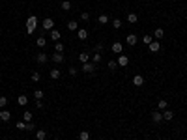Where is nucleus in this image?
<instances>
[{
  "label": "nucleus",
  "instance_id": "obj_1",
  "mask_svg": "<svg viewBox=\"0 0 187 140\" xmlns=\"http://www.w3.org/2000/svg\"><path fill=\"white\" fill-rule=\"evenodd\" d=\"M36 28H38V19H36V15H30L26 21V34H34Z\"/></svg>",
  "mask_w": 187,
  "mask_h": 140
},
{
  "label": "nucleus",
  "instance_id": "obj_4",
  "mask_svg": "<svg viewBox=\"0 0 187 140\" xmlns=\"http://www.w3.org/2000/svg\"><path fill=\"white\" fill-rule=\"evenodd\" d=\"M137 41H138V38H137L135 34H129V36L125 38V43H127L129 47H135V45H137Z\"/></svg>",
  "mask_w": 187,
  "mask_h": 140
},
{
  "label": "nucleus",
  "instance_id": "obj_23",
  "mask_svg": "<svg viewBox=\"0 0 187 140\" xmlns=\"http://www.w3.org/2000/svg\"><path fill=\"white\" fill-rule=\"evenodd\" d=\"M36 45H38V47H45L47 45V39L43 38V36H39V38L36 39Z\"/></svg>",
  "mask_w": 187,
  "mask_h": 140
},
{
  "label": "nucleus",
  "instance_id": "obj_38",
  "mask_svg": "<svg viewBox=\"0 0 187 140\" xmlns=\"http://www.w3.org/2000/svg\"><path fill=\"white\" fill-rule=\"evenodd\" d=\"M81 19H82V21H88V19H90V13H88V11H82V13H81Z\"/></svg>",
  "mask_w": 187,
  "mask_h": 140
},
{
  "label": "nucleus",
  "instance_id": "obj_35",
  "mask_svg": "<svg viewBox=\"0 0 187 140\" xmlns=\"http://www.w3.org/2000/svg\"><path fill=\"white\" fill-rule=\"evenodd\" d=\"M8 105V97H4V95H0V109H4V107Z\"/></svg>",
  "mask_w": 187,
  "mask_h": 140
},
{
  "label": "nucleus",
  "instance_id": "obj_21",
  "mask_svg": "<svg viewBox=\"0 0 187 140\" xmlns=\"http://www.w3.org/2000/svg\"><path fill=\"white\" fill-rule=\"evenodd\" d=\"M157 107H159L161 110H166V109H169V103H166L165 99H159V101H157Z\"/></svg>",
  "mask_w": 187,
  "mask_h": 140
},
{
  "label": "nucleus",
  "instance_id": "obj_3",
  "mask_svg": "<svg viewBox=\"0 0 187 140\" xmlns=\"http://www.w3.org/2000/svg\"><path fill=\"white\" fill-rule=\"evenodd\" d=\"M53 28H54V21H53V19H51V17L43 19V30L49 32V30H53Z\"/></svg>",
  "mask_w": 187,
  "mask_h": 140
},
{
  "label": "nucleus",
  "instance_id": "obj_28",
  "mask_svg": "<svg viewBox=\"0 0 187 140\" xmlns=\"http://www.w3.org/2000/svg\"><path fill=\"white\" fill-rule=\"evenodd\" d=\"M30 79H32V82H39V81H41V75H39L38 71H34V73H32V77H30Z\"/></svg>",
  "mask_w": 187,
  "mask_h": 140
},
{
  "label": "nucleus",
  "instance_id": "obj_12",
  "mask_svg": "<svg viewBox=\"0 0 187 140\" xmlns=\"http://www.w3.org/2000/svg\"><path fill=\"white\" fill-rule=\"evenodd\" d=\"M133 84L135 86H142V84H144V77H142V75H135L133 77Z\"/></svg>",
  "mask_w": 187,
  "mask_h": 140
},
{
  "label": "nucleus",
  "instance_id": "obj_26",
  "mask_svg": "<svg viewBox=\"0 0 187 140\" xmlns=\"http://www.w3.org/2000/svg\"><path fill=\"white\" fill-rule=\"evenodd\" d=\"M36 138L38 140H45L47 138V131H38V133H36Z\"/></svg>",
  "mask_w": 187,
  "mask_h": 140
},
{
  "label": "nucleus",
  "instance_id": "obj_7",
  "mask_svg": "<svg viewBox=\"0 0 187 140\" xmlns=\"http://www.w3.org/2000/svg\"><path fill=\"white\" fill-rule=\"evenodd\" d=\"M122 51H124V45H122V41H114V43H112V53H114V54H120Z\"/></svg>",
  "mask_w": 187,
  "mask_h": 140
},
{
  "label": "nucleus",
  "instance_id": "obj_6",
  "mask_svg": "<svg viewBox=\"0 0 187 140\" xmlns=\"http://www.w3.org/2000/svg\"><path fill=\"white\" fill-rule=\"evenodd\" d=\"M148 49H150V53H159V51H161V43L159 41H152L148 45Z\"/></svg>",
  "mask_w": 187,
  "mask_h": 140
},
{
  "label": "nucleus",
  "instance_id": "obj_19",
  "mask_svg": "<svg viewBox=\"0 0 187 140\" xmlns=\"http://www.w3.org/2000/svg\"><path fill=\"white\" fill-rule=\"evenodd\" d=\"M97 21H99V25H107V23H109V15L101 13V15L97 17Z\"/></svg>",
  "mask_w": 187,
  "mask_h": 140
},
{
  "label": "nucleus",
  "instance_id": "obj_13",
  "mask_svg": "<svg viewBox=\"0 0 187 140\" xmlns=\"http://www.w3.org/2000/svg\"><path fill=\"white\" fill-rule=\"evenodd\" d=\"M77 36H79V39H81V41H84V39L88 38V30H84V28H79Z\"/></svg>",
  "mask_w": 187,
  "mask_h": 140
},
{
  "label": "nucleus",
  "instance_id": "obj_27",
  "mask_svg": "<svg viewBox=\"0 0 187 140\" xmlns=\"http://www.w3.org/2000/svg\"><path fill=\"white\" fill-rule=\"evenodd\" d=\"M88 138H90L88 131H81V133H79V140H88Z\"/></svg>",
  "mask_w": 187,
  "mask_h": 140
},
{
  "label": "nucleus",
  "instance_id": "obj_33",
  "mask_svg": "<svg viewBox=\"0 0 187 140\" xmlns=\"http://www.w3.org/2000/svg\"><path fill=\"white\" fill-rule=\"evenodd\" d=\"M34 97L38 99V101H41V99H43V92H41V90H36V92H34Z\"/></svg>",
  "mask_w": 187,
  "mask_h": 140
},
{
  "label": "nucleus",
  "instance_id": "obj_22",
  "mask_svg": "<svg viewBox=\"0 0 187 140\" xmlns=\"http://www.w3.org/2000/svg\"><path fill=\"white\" fill-rule=\"evenodd\" d=\"M127 21H129L131 25H135V23L138 21V15L137 13H129V15H127Z\"/></svg>",
  "mask_w": 187,
  "mask_h": 140
},
{
  "label": "nucleus",
  "instance_id": "obj_34",
  "mask_svg": "<svg viewBox=\"0 0 187 140\" xmlns=\"http://www.w3.org/2000/svg\"><path fill=\"white\" fill-rule=\"evenodd\" d=\"M112 28H116V30H118V28H122V21H120V19H114V21H112Z\"/></svg>",
  "mask_w": 187,
  "mask_h": 140
},
{
  "label": "nucleus",
  "instance_id": "obj_11",
  "mask_svg": "<svg viewBox=\"0 0 187 140\" xmlns=\"http://www.w3.org/2000/svg\"><path fill=\"white\" fill-rule=\"evenodd\" d=\"M51 58H53L54 64H62V62H64V53H54Z\"/></svg>",
  "mask_w": 187,
  "mask_h": 140
},
{
  "label": "nucleus",
  "instance_id": "obj_32",
  "mask_svg": "<svg viewBox=\"0 0 187 140\" xmlns=\"http://www.w3.org/2000/svg\"><path fill=\"white\" fill-rule=\"evenodd\" d=\"M152 41H153V38H152V36H144V38H142V43H144V45H150Z\"/></svg>",
  "mask_w": 187,
  "mask_h": 140
},
{
  "label": "nucleus",
  "instance_id": "obj_14",
  "mask_svg": "<svg viewBox=\"0 0 187 140\" xmlns=\"http://www.w3.org/2000/svg\"><path fill=\"white\" fill-rule=\"evenodd\" d=\"M10 118H11V114L8 110H0V120H2V122H10Z\"/></svg>",
  "mask_w": 187,
  "mask_h": 140
},
{
  "label": "nucleus",
  "instance_id": "obj_16",
  "mask_svg": "<svg viewBox=\"0 0 187 140\" xmlns=\"http://www.w3.org/2000/svg\"><path fill=\"white\" fill-rule=\"evenodd\" d=\"M79 62H81V64L90 62V54L88 53H81V54H79Z\"/></svg>",
  "mask_w": 187,
  "mask_h": 140
},
{
  "label": "nucleus",
  "instance_id": "obj_2",
  "mask_svg": "<svg viewBox=\"0 0 187 140\" xmlns=\"http://www.w3.org/2000/svg\"><path fill=\"white\" fill-rule=\"evenodd\" d=\"M82 71H84V73H88V75L95 73V64H94V62H86V64H82Z\"/></svg>",
  "mask_w": 187,
  "mask_h": 140
},
{
  "label": "nucleus",
  "instance_id": "obj_8",
  "mask_svg": "<svg viewBox=\"0 0 187 140\" xmlns=\"http://www.w3.org/2000/svg\"><path fill=\"white\" fill-rule=\"evenodd\" d=\"M116 62H118V66H122V67H125V66H127V64H129V58H127V56H125V54H120V56H118V60H116Z\"/></svg>",
  "mask_w": 187,
  "mask_h": 140
},
{
  "label": "nucleus",
  "instance_id": "obj_15",
  "mask_svg": "<svg viewBox=\"0 0 187 140\" xmlns=\"http://www.w3.org/2000/svg\"><path fill=\"white\" fill-rule=\"evenodd\" d=\"M172 118H174V112H172V110H169V109H166V110H163V120L170 122Z\"/></svg>",
  "mask_w": 187,
  "mask_h": 140
},
{
  "label": "nucleus",
  "instance_id": "obj_5",
  "mask_svg": "<svg viewBox=\"0 0 187 140\" xmlns=\"http://www.w3.org/2000/svg\"><path fill=\"white\" fill-rule=\"evenodd\" d=\"M152 120H153V123H161V122H163V112L153 110V112H152Z\"/></svg>",
  "mask_w": 187,
  "mask_h": 140
},
{
  "label": "nucleus",
  "instance_id": "obj_41",
  "mask_svg": "<svg viewBox=\"0 0 187 140\" xmlns=\"http://www.w3.org/2000/svg\"><path fill=\"white\" fill-rule=\"evenodd\" d=\"M26 131H34V123H32V122L26 123Z\"/></svg>",
  "mask_w": 187,
  "mask_h": 140
},
{
  "label": "nucleus",
  "instance_id": "obj_10",
  "mask_svg": "<svg viewBox=\"0 0 187 140\" xmlns=\"http://www.w3.org/2000/svg\"><path fill=\"white\" fill-rule=\"evenodd\" d=\"M60 75H62V73H60V69H56V67L49 71V77L53 79V81H58V79H60Z\"/></svg>",
  "mask_w": 187,
  "mask_h": 140
},
{
  "label": "nucleus",
  "instance_id": "obj_24",
  "mask_svg": "<svg viewBox=\"0 0 187 140\" xmlns=\"http://www.w3.org/2000/svg\"><path fill=\"white\" fill-rule=\"evenodd\" d=\"M17 103H19V105H21V107H25V105H26V103H28V97H26V95H19V99H17Z\"/></svg>",
  "mask_w": 187,
  "mask_h": 140
},
{
  "label": "nucleus",
  "instance_id": "obj_17",
  "mask_svg": "<svg viewBox=\"0 0 187 140\" xmlns=\"http://www.w3.org/2000/svg\"><path fill=\"white\" fill-rule=\"evenodd\" d=\"M67 30H71V32L79 30V23L77 21H69V23H67Z\"/></svg>",
  "mask_w": 187,
  "mask_h": 140
},
{
  "label": "nucleus",
  "instance_id": "obj_9",
  "mask_svg": "<svg viewBox=\"0 0 187 140\" xmlns=\"http://www.w3.org/2000/svg\"><path fill=\"white\" fill-rule=\"evenodd\" d=\"M36 60H38V64H47V60H49V54L39 53V54H36Z\"/></svg>",
  "mask_w": 187,
  "mask_h": 140
},
{
  "label": "nucleus",
  "instance_id": "obj_31",
  "mask_svg": "<svg viewBox=\"0 0 187 140\" xmlns=\"http://www.w3.org/2000/svg\"><path fill=\"white\" fill-rule=\"evenodd\" d=\"M92 62H94V64H99V62H101V54H99V53H94Z\"/></svg>",
  "mask_w": 187,
  "mask_h": 140
},
{
  "label": "nucleus",
  "instance_id": "obj_18",
  "mask_svg": "<svg viewBox=\"0 0 187 140\" xmlns=\"http://www.w3.org/2000/svg\"><path fill=\"white\" fill-rule=\"evenodd\" d=\"M153 36H155V39H161L163 36H165V30H163V28H155V30H153Z\"/></svg>",
  "mask_w": 187,
  "mask_h": 140
},
{
  "label": "nucleus",
  "instance_id": "obj_39",
  "mask_svg": "<svg viewBox=\"0 0 187 140\" xmlns=\"http://www.w3.org/2000/svg\"><path fill=\"white\" fill-rule=\"evenodd\" d=\"M67 71H69V75H71V77H75V75L79 73V69H77V67H69Z\"/></svg>",
  "mask_w": 187,
  "mask_h": 140
},
{
  "label": "nucleus",
  "instance_id": "obj_20",
  "mask_svg": "<svg viewBox=\"0 0 187 140\" xmlns=\"http://www.w3.org/2000/svg\"><path fill=\"white\" fill-rule=\"evenodd\" d=\"M51 39H53V41H58V39H60V32L53 28V30H51Z\"/></svg>",
  "mask_w": 187,
  "mask_h": 140
},
{
  "label": "nucleus",
  "instance_id": "obj_29",
  "mask_svg": "<svg viewBox=\"0 0 187 140\" xmlns=\"http://www.w3.org/2000/svg\"><path fill=\"white\" fill-rule=\"evenodd\" d=\"M62 10L64 11H69L71 10V2H69V0H64V2H62Z\"/></svg>",
  "mask_w": 187,
  "mask_h": 140
},
{
  "label": "nucleus",
  "instance_id": "obj_36",
  "mask_svg": "<svg viewBox=\"0 0 187 140\" xmlns=\"http://www.w3.org/2000/svg\"><path fill=\"white\" fill-rule=\"evenodd\" d=\"M54 49H56V53H64V43H60V41H58L56 45H54Z\"/></svg>",
  "mask_w": 187,
  "mask_h": 140
},
{
  "label": "nucleus",
  "instance_id": "obj_30",
  "mask_svg": "<svg viewBox=\"0 0 187 140\" xmlns=\"http://www.w3.org/2000/svg\"><path fill=\"white\" fill-rule=\"evenodd\" d=\"M109 69L110 71H116L118 69V62H116V60H110V62H109Z\"/></svg>",
  "mask_w": 187,
  "mask_h": 140
},
{
  "label": "nucleus",
  "instance_id": "obj_37",
  "mask_svg": "<svg viewBox=\"0 0 187 140\" xmlns=\"http://www.w3.org/2000/svg\"><path fill=\"white\" fill-rule=\"evenodd\" d=\"M17 129L26 131V122H17Z\"/></svg>",
  "mask_w": 187,
  "mask_h": 140
},
{
  "label": "nucleus",
  "instance_id": "obj_40",
  "mask_svg": "<svg viewBox=\"0 0 187 140\" xmlns=\"http://www.w3.org/2000/svg\"><path fill=\"white\" fill-rule=\"evenodd\" d=\"M101 51H103V43H97V45H95V53L101 54Z\"/></svg>",
  "mask_w": 187,
  "mask_h": 140
},
{
  "label": "nucleus",
  "instance_id": "obj_25",
  "mask_svg": "<svg viewBox=\"0 0 187 140\" xmlns=\"http://www.w3.org/2000/svg\"><path fill=\"white\" fill-rule=\"evenodd\" d=\"M23 122H26V123L32 122V112H30V110H26L25 114H23Z\"/></svg>",
  "mask_w": 187,
  "mask_h": 140
}]
</instances>
